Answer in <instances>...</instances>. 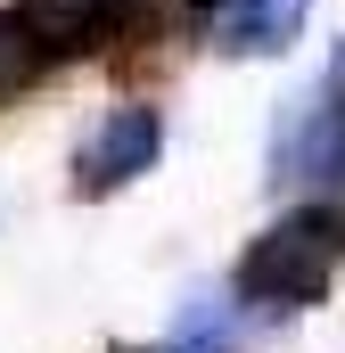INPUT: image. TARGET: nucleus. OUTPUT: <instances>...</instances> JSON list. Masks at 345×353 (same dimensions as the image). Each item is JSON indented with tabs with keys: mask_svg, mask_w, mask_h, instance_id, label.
Returning <instances> with one entry per match:
<instances>
[{
	"mask_svg": "<svg viewBox=\"0 0 345 353\" xmlns=\"http://www.w3.org/2000/svg\"><path fill=\"white\" fill-rule=\"evenodd\" d=\"M345 271V205H296L239 255V296L263 312H304L329 296V279Z\"/></svg>",
	"mask_w": 345,
	"mask_h": 353,
	"instance_id": "nucleus-1",
	"label": "nucleus"
},
{
	"mask_svg": "<svg viewBox=\"0 0 345 353\" xmlns=\"http://www.w3.org/2000/svg\"><path fill=\"white\" fill-rule=\"evenodd\" d=\"M157 148H165V115L157 107H115L75 157V197H115L124 181H140L157 165Z\"/></svg>",
	"mask_w": 345,
	"mask_h": 353,
	"instance_id": "nucleus-2",
	"label": "nucleus"
},
{
	"mask_svg": "<svg viewBox=\"0 0 345 353\" xmlns=\"http://www.w3.org/2000/svg\"><path fill=\"white\" fill-rule=\"evenodd\" d=\"M50 58H99L140 25V0H8Z\"/></svg>",
	"mask_w": 345,
	"mask_h": 353,
	"instance_id": "nucleus-3",
	"label": "nucleus"
},
{
	"mask_svg": "<svg viewBox=\"0 0 345 353\" xmlns=\"http://www.w3.org/2000/svg\"><path fill=\"white\" fill-rule=\"evenodd\" d=\"M197 8H206L214 50H230V58H263V50H288V41H296V25H304L313 0H197Z\"/></svg>",
	"mask_w": 345,
	"mask_h": 353,
	"instance_id": "nucleus-4",
	"label": "nucleus"
},
{
	"mask_svg": "<svg viewBox=\"0 0 345 353\" xmlns=\"http://www.w3.org/2000/svg\"><path fill=\"white\" fill-rule=\"evenodd\" d=\"M41 66H50V50L25 33V17H17V8H0V107H17L25 90L41 83Z\"/></svg>",
	"mask_w": 345,
	"mask_h": 353,
	"instance_id": "nucleus-5",
	"label": "nucleus"
}]
</instances>
